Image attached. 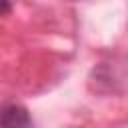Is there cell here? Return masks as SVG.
Masks as SVG:
<instances>
[{"mask_svg":"<svg viewBox=\"0 0 128 128\" xmlns=\"http://www.w3.org/2000/svg\"><path fill=\"white\" fill-rule=\"evenodd\" d=\"M0 128H32V116L22 104L0 106Z\"/></svg>","mask_w":128,"mask_h":128,"instance_id":"cell-1","label":"cell"},{"mask_svg":"<svg viewBox=\"0 0 128 128\" xmlns=\"http://www.w3.org/2000/svg\"><path fill=\"white\" fill-rule=\"evenodd\" d=\"M10 10H12L10 0H0V14H8Z\"/></svg>","mask_w":128,"mask_h":128,"instance_id":"cell-2","label":"cell"}]
</instances>
